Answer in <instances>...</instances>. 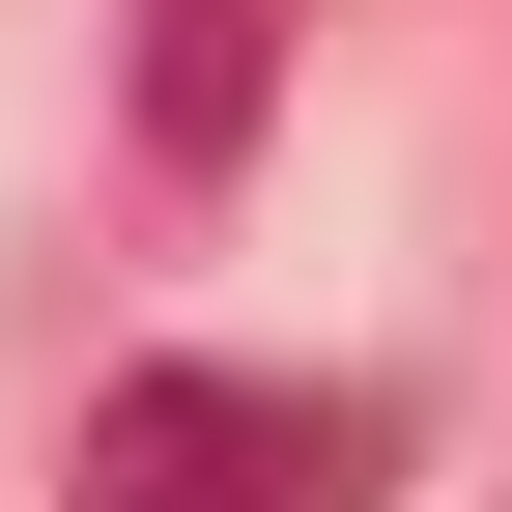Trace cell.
<instances>
[{
    "instance_id": "6da1fadb",
    "label": "cell",
    "mask_w": 512,
    "mask_h": 512,
    "mask_svg": "<svg viewBox=\"0 0 512 512\" xmlns=\"http://www.w3.org/2000/svg\"><path fill=\"white\" fill-rule=\"evenodd\" d=\"M399 427L313 399V370H114L86 399V512H370Z\"/></svg>"
},
{
    "instance_id": "7a4b0ae2",
    "label": "cell",
    "mask_w": 512,
    "mask_h": 512,
    "mask_svg": "<svg viewBox=\"0 0 512 512\" xmlns=\"http://www.w3.org/2000/svg\"><path fill=\"white\" fill-rule=\"evenodd\" d=\"M256 86H285V0H143V143H171V171H228Z\"/></svg>"
}]
</instances>
